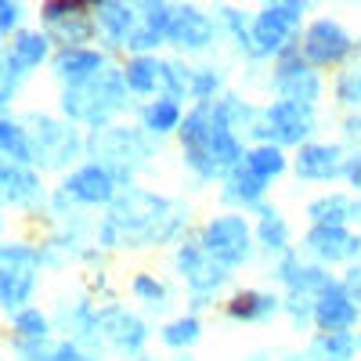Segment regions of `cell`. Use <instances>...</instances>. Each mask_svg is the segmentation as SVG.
<instances>
[{"instance_id": "cell-1", "label": "cell", "mask_w": 361, "mask_h": 361, "mask_svg": "<svg viewBox=\"0 0 361 361\" xmlns=\"http://www.w3.org/2000/svg\"><path fill=\"white\" fill-rule=\"evenodd\" d=\"M185 224L180 209L166 199L156 195H145V192H130L123 202L112 209V221H109V238L112 243H166L173 238Z\"/></svg>"}, {"instance_id": "cell-2", "label": "cell", "mask_w": 361, "mask_h": 361, "mask_svg": "<svg viewBox=\"0 0 361 361\" xmlns=\"http://www.w3.org/2000/svg\"><path fill=\"white\" fill-rule=\"evenodd\" d=\"M214 127H217V109H209V105H199L185 123H180L185 156L202 177H217V166H214Z\"/></svg>"}, {"instance_id": "cell-3", "label": "cell", "mask_w": 361, "mask_h": 361, "mask_svg": "<svg viewBox=\"0 0 361 361\" xmlns=\"http://www.w3.org/2000/svg\"><path fill=\"white\" fill-rule=\"evenodd\" d=\"M123 94H119V80L116 76H90V80H83L76 90H69V102H66V109L69 112H76L80 119H90V123H98V119H105L109 112H116Z\"/></svg>"}, {"instance_id": "cell-4", "label": "cell", "mask_w": 361, "mask_h": 361, "mask_svg": "<svg viewBox=\"0 0 361 361\" xmlns=\"http://www.w3.org/2000/svg\"><path fill=\"white\" fill-rule=\"evenodd\" d=\"M202 246L224 267H235L250 257V228L243 217H214L202 231Z\"/></svg>"}, {"instance_id": "cell-5", "label": "cell", "mask_w": 361, "mask_h": 361, "mask_svg": "<svg viewBox=\"0 0 361 361\" xmlns=\"http://www.w3.org/2000/svg\"><path fill=\"white\" fill-rule=\"evenodd\" d=\"M44 25L51 29V37L58 44H66L69 51H80V44L90 40V33H94L90 8H83V4H47L44 8Z\"/></svg>"}, {"instance_id": "cell-6", "label": "cell", "mask_w": 361, "mask_h": 361, "mask_svg": "<svg viewBox=\"0 0 361 361\" xmlns=\"http://www.w3.org/2000/svg\"><path fill=\"white\" fill-rule=\"evenodd\" d=\"M347 51H350V37L329 18L307 25L304 40H300V58H307V62H314V66H333Z\"/></svg>"}, {"instance_id": "cell-7", "label": "cell", "mask_w": 361, "mask_h": 361, "mask_svg": "<svg viewBox=\"0 0 361 361\" xmlns=\"http://www.w3.org/2000/svg\"><path fill=\"white\" fill-rule=\"evenodd\" d=\"M357 318V300L336 286V282H329L318 296H314V322L325 336H333V333H343V329H350Z\"/></svg>"}, {"instance_id": "cell-8", "label": "cell", "mask_w": 361, "mask_h": 361, "mask_svg": "<svg viewBox=\"0 0 361 361\" xmlns=\"http://www.w3.org/2000/svg\"><path fill=\"white\" fill-rule=\"evenodd\" d=\"M177 267L185 271L188 286H192V289H199V293L217 289V286L228 279V267H224L214 253H209V250L202 246V238H199V243L180 246V253H177Z\"/></svg>"}, {"instance_id": "cell-9", "label": "cell", "mask_w": 361, "mask_h": 361, "mask_svg": "<svg viewBox=\"0 0 361 361\" xmlns=\"http://www.w3.org/2000/svg\"><path fill=\"white\" fill-rule=\"evenodd\" d=\"M304 15V4H267L253 22V44L260 54L279 51L289 37V25Z\"/></svg>"}, {"instance_id": "cell-10", "label": "cell", "mask_w": 361, "mask_h": 361, "mask_svg": "<svg viewBox=\"0 0 361 361\" xmlns=\"http://www.w3.org/2000/svg\"><path fill=\"white\" fill-rule=\"evenodd\" d=\"M264 119H267V134H275L282 145H293V141H304L311 134L314 109L300 105V102H279Z\"/></svg>"}, {"instance_id": "cell-11", "label": "cell", "mask_w": 361, "mask_h": 361, "mask_svg": "<svg viewBox=\"0 0 361 361\" xmlns=\"http://www.w3.org/2000/svg\"><path fill=\"white\" fill-rule=\"evenodd\" d=\"M296 170L307 180H333V177L347 173L343 148H336V145H307L304 152L296 156Z\"/></svg>"}, {"instance_id": "cell-12", "label": "cell", "mask_w": 361, "mask_h": 361, "mask_svg": "<svg viewBox=\"0 0 361 361\" xmlns=\"http://www.w3.org/2000/svg\"><path fill=\"white\" fill-rule=\"evenodd\" d=\"M279 90H282V102L314 105V98H318V76L304 66V58H286L282 69H279Z\"/></svg>"}, {"instance_id": "cell-13", "label": "cell", "mask_w": 361, "mask_h": 361, "mask_svg": "<svg viewBox=\"0 0 361 361\" xmlns=\"http://www.w3.org/2000/svg\"><path fill=\"white\" fill-rule=\"evenodd\" d=\"M361 250V238H354L347 228H314L307 235V253H314L318 260H350Z\"/></svg>"}, {"instance_id": "cell-14", "label": "cell", "mask_w": 361, "mask_h": 361, "mask_svg": "<svg viewBox=\"0 0 361 361\" xmlns=\"http://www.w3.org/2000/svg\"><path fill=\"white\" fill-rule=\"evenodd\" d=\"M166 37H170L177 47L195 51V47H206V44H209V37H214V22H209L202 11H195V8H180V11L170 18Z\"/></svg>"}, {"instance_id": "cell-15", "label": "cell", "mask_w": 361, "mask_h": 361, "mask_svg": "<svg viewBox=\"0 0 361 361\" xmlns=\"http://www.w3.org/2000/svg\"><path fill=\"white\" fill-rule=\"evenodd\" d=\"M141 11H145V15H134L130 37H127V44L137 47V51L159 44V40L166 37V29H170V18H173L166 4H145Z\"/></svg>"}, {"instance_id": "cell-16", "label": "cell", "mask_w": 361, "mask_h": 361, "mask_svg": "<svg viewBox=\"0 0 361 361\" xmlns=\"http://www.w3.org/2000/svg\"><path fill=\"white\" fill-rule=\"evenodd\" d=\"M98 148L109 163H116L119 170H130L137 166V159H145V145L130 134V130H109L98 134Z\"/></svg>"}, {"instance_id": "cell-17", "label": "cell", "mask_w": 361, "mask_h": 361, "mask_svg": "<svg viewBox=\"0 0 361 361\" xmlns=\"http://www.w3.org/2000/svg\"><path fill=\"white\" fill-rule=\"evenodd\" d=\"M66 188L76 199H83V202H105L112 195V173L102 170V166H87V170H80V173L69 177Z\"/></svg>"}, {"instance_id": "cell-18", "label": "cell", "mask_w": 361, "mask_h": 361, "mask_svg": "<svg viewBox=\"0 0 361 361\" xmlns=\"http://www.w3.org/2000/svg\"><path fill=\"white\" fill-rule=\"evenodd\" d=\"M275 311H279V300L267 293H238L228 304V314L238 322H260V318H271Z\"/></svg>"}, {"instance_id": "cell-19", "label": "cell", "mask_w": 361, "mask_h": 361, "mask_svg": "<svg viewBox=\"0 0 361 361\" xmlns=\"http://www.w3.org/2000/svg\"><path fill=\"white\" fill-rule=\"evenodd\" d=\"M354 214H357V206L347 195H325V199L311 202V217L322 228H343V221L354 217Z\"/></svg>"}, {"instance_id": "cell-20", "label": "cell", "mask_w": 361, "mask_h": 361, "mask_svg": "<svg viewBox=\"0 0 361 361\" xmlns=\"http://www.w3.org/2000/svg\"><path fill=\"white\" fill-rule=\"evenodd\" d=\"M159 83H163V62H156V58H134L127 66V87L134 94H152Z\"/></svg>"}, {"instance_id": "cell-21", "label": "cell", "mask_w": 361, "mask_h": 361, "mask_svg": "<svg viewBox=\"0 0 361 361\" xmlns=\"http://www.w3.org/2000/svg\"><path fill=\"white\" fill-rule=\"evenodd\" d=\"M243 166L267 185L271 177H279V173L286 170V159H282V152H279L275 145H260V148H253V152L243 159Z\"/></svg>"}, {"instance_id": "cell-22", "label": "cell", "mask_w": 361, "mask_h": 361, "mask_svg": "<svg viewBox=\"0 0 361 361\" xmlns=\"http://www.w3.org/2000/svg\"><path fill=\"white\" fill-rule=\"evenodd\" d=\"M58 69H62V76H76V80H90L102 73V54L94 51H66L62 58H58Z\"/></svg>"}, {"instance_id": "cell-23", "label": "cell", "mask_w": 361, "mask_h": 361, "mask_svg": "<svg viewBox=\"0 0 361 361\" xmlns=\"http://www.w3.org/2000/svg\"><path fill=\"white\" fill-rule=\"evenodd\" d=\"M228 188H231V192H228L231 199L257 202V199H260V192H264V180H260V177H253L243 163H238V166H235V173H231V180H228Z\"/></svg>"}, {"instance_id": "cell-24", "label": "cell", "mask_w": 361, "mask_h": 361, "mask_svg": "<svg viewBox=\"0 0 361 361\" xmlns=\"http://www.w3.org/2000/svg\"><path fill=\"white\" fill-rule=\"evenodd\" d=\"M98 15H102V22L109 25V33H112V37H119V40H127V37H130L134 8H127V4H102Z\"/></svg>"}, {"instance_id": "cell-25", "label": "cell", "mask_w": 361, "mask_h": 361, "mask_svg": "<svg viewBox=\"0 0 361 361\" xmlns=\"http://www.w3.org/2000/svg\"><path fill=\"white\" fill-rule=\"evenodd\" d=\"M145 119H148V130H156V134H163V130H170L177 119H180V109H177V98H159L152 109L145 112Z\"/></svg>"}, {"instance_id": "cell-26", "label": "cell", "mask_w": 361, "mask_h": 361, "mask_svg": "<svg viewBox=\"0 0 361 361\" xmlns=\"http://www.w3.org/2000/svg\"><path fill=\"white\" fill-rule=\"evenodd\" d=\"M260 243H264L267 250H286L289 228H286V221H282L279 214H264V221H260Z\"/></svg>"}, {"instance_id": "cell-27", "label": "cell", "mask_w": 361, "mask_h": 361, "mask_svg": "<svg viewBox=\"0 0 361 361\" xmlns=\"http://www.w3.org/2000/svg\"><path fill=\"white\" fill-rule=\"evenodd\" d=\"M195 340H199V322L195 318H177L163 329V343H170V347H188Z\"/></svg>"}, {"instance_id": "cell-28", "label": "cell", "mask_w": 361, "mask_h": 361, "mask_svg": "<svg viewBox=\"0 0 361 361\" xmlns=\"http://www.w3.org/2000/svg\"><path fill=\"white\" fill-rule=\"evenodd\" d=\"M44 40L40 37H18L15 44V66H37L40 58H44Z\"/></svg>"}, {"instance_id": "cell-29", "label": "cell", "mask_w": 361, "mask_h": 361, "mask_svg": "<svg viewBox=\"0 0 361 361\" xmlns=\"http://www.w3.org/2000/svg\"><path fill=\"white\" fill-rule=\"evenodd\" d=\"M322 347H325V357H329V361H350L357 340H350L347 333H333V336L322 340Z\"/></svg>"}, {"instance_id": "cell-30", "label": "cell", "mask_w": 361, "mask_h": 361, "mask_svg": "<svg viewBox=\"0 0 361 361\" xmlns=\"http://www.w3.org/2000/svg\"><path fill=\"white\" fill-rule=\"evenodd\" d=\"M134 293H137L141 300H148V304H156V307H163V300H166V289H163L159 282H152L148 275H141V279L134 282Z\"/></svg>"}, {"instance_id": "cell-31", "label": "cell", "mask_w": 361, "mask_h": 361, "mask_svg": "<svg viewBox=\"0 0 361 361\" xmlns=\"http://www.w3.org/2000/svg\"><path fill=\"white\" fill-rule=\"evenodd\" d=\"M0 148H8V152H15L18 159H25L29 152H25V141H22V134L11 127V123H0Z\"/></svg>"}, {"instance_id": "cell-32", "label": "cell", "mask_w": 361, "mask_h": 361, "mask_svg": "<svg viewBox=\"0 0 361 361\" xmlns=\"http://www.w3.org/2000/svg\"><path fill=\"white\" fill-rule=\"evenodd\" d=\"M340 98L350 102V105L361 102V73H347V76L340 80Z\"/></svg>"}, {"instance_id": "cell-33", "label": "cell", "mask_w": 361, "mask_h": 361, "mask_svg": "<svg viewBox=\"0 0 361 361\" xmlns=\"http://www.w3.org/2000/svg\"><path fill=\"white\" fill-rule=\"evenodd\" d=\"M18 329H22L25 336H33V340H37V336H44V318H40L37 311H25V314L18 318Z\"/></svg>"}, {"instance_id": "cell-34", "label": "cell", "mask_w": 361, "mask_h": 361, "mask_svg": "<svg viewBox=\"0 0 361 361\" xmlns=\"http://www.w3.org/2000/svg\"><path fill=\"white\" fill-rule=\"evenodd\" d=\"M51 361H90V357H83V354H80V350H73V347H58Z\"/></svg>"}, {"instance_id": "cell-35", "label": "cell", "mask_w": 361, "mask_h": 361, "mask_svg": "<svg viewBox=\"0 0 361 361\" xmlns=\"http://www.w3.org/2000/svg\"><path fill=\"white\" fill-rule=\"evenodd\" d=\"M347 177L354 180V188H361V152H357V156L347 163Z\"/></svg>"}, {"instance_id": "cell-36", "label": "cell", "mask_w": 361, "mask_h": 361, "mask_svg": "<svg viewBox=\"0 0 361 361\" xmlns=\"http://www.w3.org/2000/svg\"><path fill=\"white\" fill-rule=\"evenodd\" d=\"M18 18V8H11V4H0V25H11Z\"/></svg>"}, {"instance_id": "cell-37", "label": "cell", "mask_w": 361, "mask_h": 361, "mask_svg": "<svg viewBox=\"0 0 361 361\" xmlns=\"http://www.w3.org/2000/svg\"><path fill=\"white\" fill-rule=\"evenodd\" d=\"M347 137L361 145V119H350V123H347Z\"/></svg>"}, {"instance_id": "cell-38", "label": "cell", "mask_w": 361, "mask_h": 361, "mask_svg": "<svg viewBox=\"0 0 361 361\" xmlns=\"http://www.w3.org/2000/svg\"><path fill=\"white\" fill-rule=\"evenodd\" d=\"M8 90H11V76H8V69H0V102L8 98Z\"/></svg>"}, {"instance_id": "cell-39", "label": "cell", "mask_w": 361, "mask_h": 361, "mask_svg": "<svg viewBox=\"0 0 361 361\" xmlns=\"http://www.w3.org/2000/svg\"><path fill=\"white\" fill-rule=\"evenodd\" d=\"M357 343H361V340H357Z\"/></svg>"}]
</instances>
